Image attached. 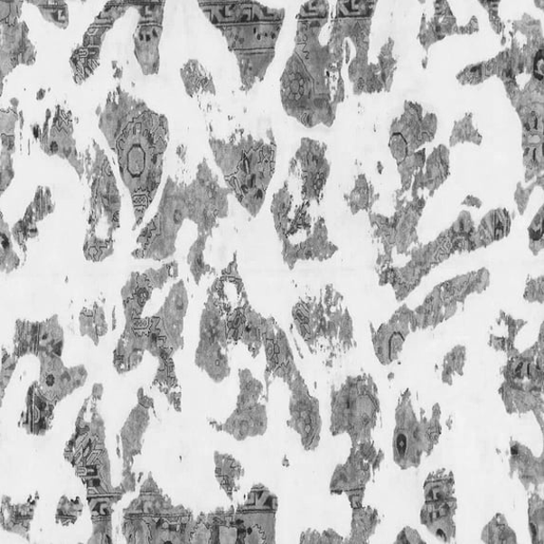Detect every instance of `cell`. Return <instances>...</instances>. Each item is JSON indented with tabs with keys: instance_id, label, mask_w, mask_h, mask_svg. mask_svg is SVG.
<instances>
[{
	"instance_id": "1",
	"label": "cell",
	"mask_w": 544,
	"mask_h": 544,
	"mask_svg": "<svg viewBox=\"0 0 544 544\" xmlns=\"http://www.w3.org/2000/svg\"><path fill=\"white\" fill-rule=\"evenodd\" d=\"M204 12L227 37L239 62L241 78L253 84L274 58L283 11L257 3H204Z\"/></svg>"
},
{
	"instance_id": "2",
	"label": "cell",
	"mask_w": 544,
	"mask_h": 544,
	"mask_svg": "<svg viewBox=\"0 0 544 544\" xmlns=\"http://www.w3.org/2000/svg\"><path fill=\"white\" fill-rule=\"evenodd\" d=\"M374 412L375 402L370 392L354 385L344 389L334 400L333 420L336 427L360 436L370 427Z\"/></svg>"
},
{
	"instance_id": "3",
	"label": "cell",
	"mask_w": 544,
	"mask_h": 544,
	"mask_svg": "<svg viewBox=\"0 0 544 544\" xmlns=\"http://www.w3.org/2000/svg\"><path fill=\"white\" fill-rule=\"evenodd\" d=\"M292 423L302 436L305 448H314L320 441L321 417L317 401L310 397L307 389L296 388L291 399Z\"/></svg>"
},
{
	"instance_id": "4",
	"label": "cell",
	"mask_w": 544,
	"mask_h": 544,
	"mask_svg": "<svg viewBox=\"0 0 544 544\" xmlns=\"http://www.w3.org/2000/svg\"><path fill=\"white\" fill-rule=\"evenodd\" d=\"M231 434L238 440H245L265 433L267 429V414L264 407L254 405L239 406L234 417L230 419Z\"/></svg>"
},
{
	"instance_id": "5",
	"label": "cell",
	"mask_w": 544,
	"mask_h": 544,
	"mask_svg": "<svg viewBox=\"0 0 544 544\" xmlns=\"http://www.w3.org/2000/svg\"><path fill=\"white\" fill-rule=\"evenodd\" d=\"M46 383L50 387H52L54 384V377H53V375H49V377L46 380Z\"/></svg>"
},
{
	"instance_id": "6",
	"label": "cell",
	"mask_w": 544,
	"mask_h": 544,
	"mask_svg": "<svg viewBox=\"0 0 544 544\" xmlns=\"http://www.w3.org/2000/svg\"><path fill=\"white\" fill-rule=\"evenodd\" d=\"M35 401H36V405H37V406H39V408H40L41 409H45V408H46V404H45V402H43V401H42V400H40V399H36Z\"/></svg>"
},
{
	"instance_id": "7",
	"label": "cell",
	"mask_w": 544,
	"mask_h": 544,
	"mask_svg": "<svg viewBox=\"0 0 544 544\" xmlns=\"http://www.w3.org/2000/svg\"><path fill=\"white\" fill-rule=\"evenodd\" d=\"M92 482H93V485H96V486L99 485V483H100V481L98 479H95Z\"/></svg>"
}]
</instances>
